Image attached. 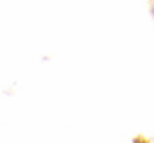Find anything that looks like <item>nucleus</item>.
Returning a JSON list of instances; mask_svg holds the SVG:
<instances>
[]
</instances>
